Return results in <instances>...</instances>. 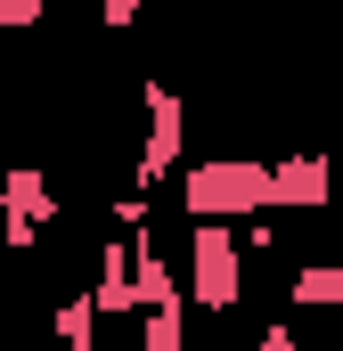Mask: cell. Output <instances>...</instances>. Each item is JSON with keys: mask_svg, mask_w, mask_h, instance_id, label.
Masks as SVG:
<instances>
[{"mask_svg": "<svg viewBox=\"0 0 343 351\" xmlns=\"http://www.w3.org/2000/svg\"><path fill=\"white\" fill-rule=\"evenodd\" d=\"M180 213L188 221H254L270 213V156H204L180 164Z\"/></svg>", "mask_w": 343, "mask_h": 351, "instance_id": "obj_1", "label": "cell"}, {"mask_svg": "<svg viewBox=\"0 0 343 351\" xmlns=\"http://www.w3.org/2000/svg\"><path fill=\"white\" fill-rule=\"evenodd\" d=\"M188 311H237L246 302V245H237V221H188V278H180Z\"/></svg>", "mask_w": 343, "mask_h": 351, "instance_id": "obj_2", "label": "cell"}, {"mask_svg": "<svg viewBox=\"0 0 343 351\" xmlns=\"http://www.w3.org/2000/svg\"><path fill=\"white\" fill-rule=\"evenodd\" d=\"M139 114H147V131H139V156H131V188L164 196L172 172L188 164V98L172 82H139Z\"/></svg>", "mask_w": 343, "mask_h": 351, "instance_id": "obj_3", "label": "cell"}, {"mask_svg": "<svg viewBox=\"0 0 343 351\" xmlns=\"http://www.w3.org/2000/svg\"><path fill=\"white\" fill-rule=\"evenodd\" d=\"M49 221H58V188H49L41 164L16 156V164L0 172V245H8V254H33Z\"/></svg>", "mask_w": 343, "mask_h": 351, "instance_id": "obj_4", "label": "cell"}, {"mask_svg": "<svg viewBox=\"0 0 343 351\" xmlns=\"http://www.w3.org/2000/svg\"><path fill=\"white\" fill-rule=\"evenodd\" d=\"M335 204V156H270V213H327Z\"/></svg>", "mask_w": 343, "mask_h": 351, "instance_id": "obj_5", "label": "cell"}, {"mask_svg": "<svg viewBox=\"0 0 343 351\" xmlns=\"http://www.w3.org/2000/svg\"><path fill=\"white\" fill-rule=\"evenodd\" d=\"M286 302L294 311H343V254L335 262H311L303 254V262L286 269Z\"/></svg>", "mask_w": 343, "mask_h": 351, "instance_id": "obj_6", "label": "cell"}, {"mask_svg": "<svg viewBox=\"0 0 343 351\" xmlns=\"http://www.w3.org/2000/svg\"><path fill=\"white\" fill-rule=\"evenodd\" d=\"M139 351H188V294L139 311Z\"/></svg>", "mask_w": 343, "mask_h": 351, "instance_id": "obj_7", "label": "cell"}, {"mask_svg": "<svg viewBox=\"0 0 343 351\" xmlns=\"http://www.w3.org/2000/svg\"><path fill=\"white\" fill-rule=\"evenodd\" d=\"M49 327H58L66 351H98V302H90V286H74V294L49 311Z\"/></svg>", "mask_w": 343, "mask_h": 351, "instance_id": "obj_8", "label": "cell"}, {"mask_svg": "<svg viewBox=\"0 0 343 351\" xmlns=\"http://www.w3.org/2000/svg\"><path fill=\"white\" fill-rule=\"evenodd\" d=\"M49 16V0H0V33H33Z\"/></svg>", "mask_w": 343, "mask_h": 351, "instance_id": "obj_9", "label": "cell"}, {"mask_svg": "<svg viewBox=\"0 0 343 351\" xmlns=\"http://www.w3.org/2000/svg\"><path fill=\"white\" fill-rule=\"evenodd\" d=\"M139 8H147V0H98V25H106V33H131Z\"/></svg>", "mask_w": 343, "mask_h": 351, "instance_id": "obj_10", "label": "cell"}, {"mask_svg": "<svg viewBox=\"0 0 343 351\" xmlns=\"http://www.w3.org/2000/svg\"><path fill=\"white\" fill-rule=\"evenodd\" d=\"M261 351H303V335H294L286 319H270V327H261Z\"/></svg>", "mask_w": 343, "mask_h": 351, "instance_id": "obj_11", "label": "cell"}, {"mask_svg": "<svg viewBox=\"0 0 343 351\" xmlns=\"http://www.w3.org/2000/svg\"><path fill=\"white\" fill-rule=\"evenodd\" d=\"M0 123H8V90H0Z\"/></svg>", "mask_w": 343, "mask_h": 351, "instance_id": "obj_12", "label": "cell"}]
</instances>
